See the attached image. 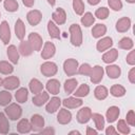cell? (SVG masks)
Masks as SVG:
<instances>
[{"instance_id":"1","label":"cell","mask_w":135,"mask_h":135,"mask_svg":"<svg viewBox=\"0 0 135 135\" xmlns=\"http://www.w3.org/2000/svg\"><path fill=\"white\" fill-rule=\"evenodd\" d=\"M71 32V42L75 46H79L82 42V35H81V30L78 24H72L70 27Z\"/></svg>"},{"instance_id":"2","label":"cell","mask_w":135,"mask_h":135,"mask_svg":"<svg viewBox=\"0 0 135 135\" xmlns=\"http://www.w3.org/2000/svg\"><path fill=\"white\" fill-rule=\"evenodd\" d=\"M5 113H6V115H7L12 120H16V119H18V118L21 116L22 111H21V108H20L18 104L12 103L9 107H7V108L5 109Z\"/></svg>"},{"instance_id":"3","label":"cell","mask_w":135,"mask_h":135,"mask_svg":"<svg viewBox=\"0 0 135 135\" xmlns=\"http://www.w3.org/2000/svg\"><path fill=\"white\" fill-rule=\"evenodd\" d=\"M0 39L3 41L4 44H7L11 39V31L6 21H3L0 25Z\"/></svg>"},{"instance_id":"4","label":"cell","mask_w":135,"mask_h":135,"mask_svg":"<svg viewBox=\"0 0 135 135\" xmlns=\"http://www.w3.org/2000/svg\"><path fill=\"white\" fill-rule=\"evenodd\" d=\"M28 42L31 43L33 50L35 51H40L42 46V39L37 33H31L28 36Z\"/></svg>"},{"instance_id":"5","label":"cell","mask_w":135,"mask_h":135,"mask_svg":"<svg viewBox=\"0 0 135 135\" xmlns=\"http://www.w3.org/2000/svg\"><path fill=\"white\" fill-rule=\"evenodd\" d=\"M41 73L44 76H53L57 73V65L54 62H45L41 65Z\"/></svg>"},{"instance_id":"6","label":"cell","mask_w":135,"mask_h":135,"mask_svg":"<svg viewBox=\"0 0 135 135\" xmlns=\"http://www.w3.org/2000/svg\"><path fill=\"white\" fill-rule=\"evenodd\" d=\"M77 66H78V62L75 59H68L63 64L64 72L70 76L74 75L77 72Z\"/></svg>"},{"instance_id":"7","label":"cell","mask_w":135,"mask_h":135,"mask_svg":"<svg viewBox=\"0 0 135 135\" xmlns=\"http://www.w3.org/2000/svg\"><path fill=\"white\" fill-rule=\"evenodd\" d=\"M20 84V81L17 77L15 76H9L7 78H5L3 81H2V85L7 89V90H15L16 88H18Z\"/></svg>"},{"instance_id":"8","label":"cell","mask_w":135,"mask_h":135,"mask_svg":"<svg viewBox=\"0 0 135 135\" xmlns=\"http://www.w3.org/2000/svg\"><path fill=\"white\" fill-rule=\"evenodd\" d=\"M31 121H32V128L36 132H39L43 128V126H44V119H43V117L40 116V115H38V114L33 115Z\"/></svg>"},{"instance_id":"9","label":"cell","mask_w":135,"mask_h":135,"mask_svg":"<svg viewBox=\"0 0 135 135\" xmlns=\"http://www.w3.org/2000/svg\"><path fill=\"white\" fill-rule=\"evenodd\" d=\"M102 75H103V70L101 66L96 65L92 69L91 72V81L94 83H98L101 79H102Z\"/></svg>"},{"instance_id":"10","label":"cell","mask_w":135,"mask_h":135,"mask_svg":"<svg viewBox=\"0 0 135 135\" xmlns=\"http://www.w3.org/2000/svg\"><path fill=\"white\" fill-rule=\"evenodd\" d=\"M47 100H49V94L46 92H42V91L38 94H35V96L33 97V103L37 107L44 104Z\"/></svg>"},{"instance_id":"11","label":"cell","mask_w":135,"mask_h":135,"mask_svg":"<svg viewBox=\"0 0 135 135\" xmlns=\"http://www.w3.org/2000/svg\"><path fill=\"white\" fill-rule=\"evenodd\" d=\"M91 117H92V112H91L90 108H83L79 111V113L77 115V120L80 123H84V122H88Z\"/></svg>"},{"instance_id":"12","label":"cell","mask_w":135,"mask_h":135,"mask_svg":"<svg viewBox=\"0 0 135 135\" xmlns=\"http://www.w3.org/2000/svg\"><path fill=\"white\" fill-rule=\"evenodd\" d=\"M27 21H28V23L31 24V25H37L39 22H40V20H41V13L39 12V11H31L28 14H27Z\"/></svg>"},{"instance_id":"13","label":"cell","mask_w":135,"mask_h":135,"mask_svg":"<svg viewBox=\"0 0 135 135\" xmlns=\"http://www.w3.org/2000/svg\"><path fill=\"white\" fill-rule=\"evenodd\" d=\"M55 45L52 43V42H46L44 44V47H43V51L41 53V57L43 59H49L51 58L54 54H55Z\"/></svg>"},{"instance_id":"14","label":"cell","mask_w":135,"mask_h":135,"mask_svg":"<svg viewBox=\"0 0 135 135\" xmlns=\"http://www.w3.org/2000/svg\"><path fill=\"white\" fill-rule=\"evenodd\" d=\"M130 25H131V20L127 17H123V18H121L120 20L117 21L116 30L120 33H123V32H127L130 28Z\"/></svg>"},{"instance_id":"15","label":"cell","mask_w":135,"mask_h":135,"mask_svg":"<svg viewBox=\"0 0 135 135\" xmlns=\"http://www.w3.org/2000/svg\"><path fill=\"white\" fill-rule=\"evenodd\" d=\"M15 33H16V36L18 39L22 40L25 36V25L23 23V21L21 19H18L16 21V24H15Z\"/></svg>"},{"instance_id":"16","label":"cell","mask_w":135,"mask_h":135,"mask_svg":"<svg viewBox=\"0 0 135 135\" xmlns=\"http://www.w3.org/2000/svg\"><path fill=\"white\" fill-rule=\"evenodd\" d=\"M53 19L58 23V24H63L65 22L66 16H65V12L63 8L58 7L54 13H53Z\"/></svg>"},{"instance_id":"17","label":"cell","mask_w":135,"mask_h":135,"mask_svg":"<svg viewBox=\"0 0 135 135\" xmlns=\"http://www.w3.org/2000/svg\"><path fill=\"white\" fill-rule=\"evenodd\" d=\"M60 103H61V100L58 97H53L50 100V102L46 104V108H45L46 112L47 113H54V112H56L58 110V108L60 107Z\"/></svg>"},{"instance_id":"18","label":"cell","mask_w":135,"mask_h":135,"mask_svg":"<svg viewBox=\"0 0 135 135\" xmlns=\"http://www.w3.org/2000/svg\"><path fill=\"white\" fill-rule=\"evenodd\" d=\"M46 89L47 91L51 93V94H58L59 93V90H60V83L58 80L56 79H51L46 82Z\"/></svg>"},{"instance_id":"19","label":"cell","mask_w":135,"mask_h":135,"mask_svg":"<svg viewBox=\"0 0 135 135\" xmlns=\"http://www.w3.org/2000/svg\"><path fill=\"white\" fill-rule=\"evenodd\" d=\"M57 118H58V122H60V123H62V124H65V123H69V122L71 121V119H72V114H71L68 110L62 109V110H60V112H59Z\"/></svg>"},{"instance_id":"20","label":"cell","mask_w":135,"mask_h":135,"mask_svg":"<svg viewBox=\"0 0 135 135\" xmlns=\"http://www.w3.org/2000/svg\"><path fill=\"white\" fill-rule=\"evenodd\" d=\"M112 44H113L112 38L105 37V38H103V39H101V40H99L97 42V50L99 52H103V51L108 50L110 46H112Z\"/></svg>"},{"instance_id":"21","label":"cell","mask_w":135,"mask_h":135,"mask_svg":"<svg viewBox=\"0 0 135 135\" xmlns=\"http://www.w3.org/2000/svg\"><path fill=\"white\" fill-rule=\"evenodd\" d=\"M47 31H49V35L52 38L57 39V38L60 37V31H59V28L57 27V25L53 21H49L47 22Z\"/></svg>"},{"instance_id":"22","label":"cell","mask_w":135,"mask_h":135,"mask_svg":"<svg viewBox=\"0 0 135 135\" xmlns=\"http://www.w3.org/2000/svg\"><path fill=\"white\" fill-rule=\"evenodd\" d=\"M7 56H8L9 60L13 63H18L19 54H18V51H17V49H16L15 45H9L7 47Z\"/></svg>"},{"instance_id":"23","label":"cell","mask_w":135,"mask_h":135,"mask_svg":"<svg viewBox=\"0 0 135 135\" xmlns=\"http://www.w3.org/2000/svg\"><path fill=\"white\" fill-rule=\"evenodd\" d=\"M19 51L23 56H28L33 53V47L28 41H21L19 45Z\"/></svg>"},{"instance_id":"24","label":"cell","mask_w":135,"mask_h":135,"mask_svg":"<svg viewBox=\"0 0 135 135\" xmlns=\"http://www.w3.org/2000/svg\"><path fill=\"white\" fill-rule=\"evenodd\" d=\"M117 56H118L117 50L112 49V50H110L109 52H107V53L103 55L102 60H103L105 63H111V62H113V61H115V60H116Z\"/></svg>"},{"instance_id":"25","label":"cell","mask_w":135,"mask_h":135,"mask_svg":"<svg viewBox=\"0 0 135 135\" xmlns=\"http://www.w3.org/2000/svg\"><path fill=\"white\" fill-rule=\"evenodd\" d=\"M119 116V109L117 107H111L109 108L108 112H107V118L109 122H113L117 119V117Z\"/></svg>"},{"instance_id":"26","label":"cell","mask_w":135,"mask_h":135,"mask_svg":"<svg viewBox=\"0 0 135 135\" xmlns=\"http://www.w3.org/2000/svg\"><path fill=\"white\" fill-rule=\"evenodd\" d=\"M107 32V27L104 24H96L92 30V35L95 38H99L102 35H104Z\"/></svg>"},{"instance_id":"27","label":"cell","mask_w":135,"mask_h":135,"mask_svg":"<svg viewBox=\"0 0 135 135\" xmlns=\"http://www.w3.org/2000/svg\"><path fill=\"white\" fill-rule=\"evenodd\" d=\"M30 89H31V91H32L33 94H38V93H40L42 91L43 85H42V83L38 79H35L34 78L30 82Z\"/></svg>"},{"instance_id":"28","label":"cell","mask_w":135,"mask_h":135,"mask_svg":"<svg viewBox=\"0 0 135 135\" xmlns=\"http://www.w3.org/2000/svg\"><path fill=\"white\" fill-rule=\"evenodd\" d=\"M63 104L68 108H77L80 107L82 104V100L78 99V98H74V97H70L63 100Z\"/></svg>"},{"instance_id":"29","label":"cell","mask_w":135,"mask_h":135,"mask_svg":"<svg viewBox=\"0 0 135 135\" xmlns=\"http://www.w3.org/2000/svg\"><path fill=\"white\" fill-rule=\"evenodd\" d=\"M27 94H28V93H27V90H26L25 88L19 89V90L16 92V94H15L16 100H17L18 102H20V103L25 102L26 99H27Z\"/></svg>"},{"instance_id":"30","label":"cell","mask_w":135,"mask_h":135,"mask_svg":"<svg viewBox=\"0 0 135 135\" xmlns=\"http://www.w3.org/2000/svg\"><path fill=\"white\" fill-rule=\"evenodd\" d=\"M9 130V124L8 121L3 113H0V133L6 134Z\"/></svg>"},{"instance_id":"31","label":"cell","mask_w":135,"mask_h":135,"mask_svg":"<svg viewBox=\"0 0 135 135\" xmlns=\"http://www.w3.org/2000/svg\"><path fill=\"white\" fill-rule=\"evenodd\" d=\"M107 73L110 78H118L120 75V69L117 65H109L107 66Z\"/></svg>"},{"instance_id":"32","label":"cell","mask_w":135,"mask_h":135,"mask_svg":"<svg viewBox=\"0 0 135 135\" xmlns=\"http://www.w3.org/2000/svg\"><path fill=\"white\" fill-rule=\"evenodd\" d=\"M32 129L31 123L28 122V120L26 119H22L19 123H18V131L20 133H28Z\"/></svg>"},{"instance_id":"33","label":"cell","mask_w":135,"mask_h":135,"mask_svg":"<svg viewBox=\"0 0 135 135\" xmlns=\"http://www.w3.org/2000/svg\"><path fill=\"white\" fill-rule=\"evenodd\" d=\"M108 96V90L102 86V85H98L96 89H95V97L99 100H102L104 99L105 97Z\"/></svg>"},{"instance_id":"34","label":"cell","mask_w":135,"mask_h":135,"mask_svg":"<svg viewBox=\"0 0 135 135\" xmlns=\"http://www.w3.org/2000/svg\"><path fill=\"white\" fill-rule=\"evenodd\" d=\"M124 93H126L124 88L119 85V84H115L111 88V94L115 97H121V96L124 95Z\"/></svg>"},{"instance_id":"35","label":"cell","mask_w":135,"mask_h":135,"mask_svg":"<svg viewBox=\"0 0 135 135\" xmlns=\"http://www.w3.org/2000/svg\"><path fill=\"white\" fill-rule=\"evenodd\" d=\"M77 86V80L76 79H68L65 82H64V90L66 93H72Z\"/></svg>"},{"instance_id":"36","label":"cell","mask_w":135,"mask_h":135,"mask_svg":"<svg viewBox=\"0 0 135 135\" xmlns=\"http://www.w3.org/2000/svg\"><path fill=\"white\" fill-rule=\"evenodd\" d=\"M12 101V95L6 91L0 92V105H6Z\"/></svg>"},{"instance_id":"37","label":"cell","mask_w":135,"mask_h":135,"mask_svg":"<svg viewBox=\"0 0 135 135\" xmlns=\"http://www.w3.org/2000/svg\"><path fill=\"white\" fill-rule=\"evenodd\" d=\"M4 7L8 12H16L18 9V3L16 0H5Z\"/></svg>"},{"instance_id":"38","label":"cell","mask_w":135,"mask_h":135,"mask_svg":"<svg viewBox=\"0 0 135 135\" xmlns=\"http://www.w3.org/2000/svg\"><path fill=\"white\" fill-rule=\"evenodd\" d=\"M14 71V68L12 64H9L6 61H1L0 62V73L2 74H11Z\"/></svg>"},{"instance_id":"39","label":"cell","mask_w":135,"mask_h":135,"mask_svg":"<svg viewBox=\"0 0 135 135\" xmlns=\"http://www.w3.org/2000/svg\"><path fill=\"white\" fill-rule=\"evenodd\" d=\"M94 17H93V15L91 14V13H85L84 14V16L81 18V23L84 25V26H91L93 23H94Z\"/></svg>"},{"instance_id":"40","label":"cell","mask_w":135,"mask_h":135,"mask_svg":"<svg viewBox=\"0 0 135 135\" xmlns=\"http://www.w3.org/2000/svg\"><path fill=\"white\" fill-rule=\"evenodd\" d=\"M73 7L76 14L81 15L84 11V4L82 2V0H73Z\"/></svg>"},{"instance_id":"41","label":"cell","mask_w":135,"mask_h":135,"mask_svg":"<svg viewBox=\"0 0 135 135\" xmlns=\"http://www.w3.org/2000/svg\"><path fill=\"white\" fill-rule=\"evenodd\" d=\"M92 117L95 121V124L97 127L98 130H102L103 129V126H104V120H103V117L100 115V114H92Z\"/></svg>"},{"instance_id":"42","label":"cell","mask_w":135,"mask_h":135,"mask_svg":"<svg viewBox=\"0 0 135 135\" xmlns=\"http://www.w3.org/2000/svg\"><path fill=\"white\" fill-rule=\"evenodd\" d=\"M119 46H120L121 49H124V50H130V49H132V46H133V41H132L130 38L124 37V38H122V39L119 41Z\"/></svg>"},{"instance_id":"43","label":"cell","mask_w":135,"mask_h":135,"mask_svg":"<svg viewBox=\"0 0 135 135\" xmlns=\"http://www.w3.org/2000/svg\"><path fill=\"white\" fill-rule=\"evenodd\" d=\"M89 91H90V89H89V86L86 85V84H82L74 94H75V96H78V97H83V96H86L88 94H89Z\"/></svg>"},{"instance_id":"44","label":"cell","mask_w":135,"mask_h":135,"mask_svg":"<svg viewBox=\"0 0 135 135\" xmlns=\"http://www.w3.org/2000/svg\"><path fill=\"white\" fill-rule=\"evenodd\" d=\"M95 15H96V17L99 18V19H105V18L108 17V15H109V9H108L107 7H99V8L96 11Z\"/></svg>"},{"instance_id":"45","label":"cell","mask_w":135,"mask_h":135,"mask_svg":"<svg viewBox=\"0 0 135 135\" xmlns=\"http://www.w3.org/2000/svg\"><path fill=\"white\" fill-rule=\"evenodd\" d=\"M109 5L114 11H120L122 7V3L120 0H109Z\"/></svg>"},{"instance_id":"46","label":"cell","mask_w":135,"mask_h":135,"mask_svg":"<svg viewBox=\"0 0 135 135\" xmlns=\"http://www.w3.org/2000/svg\"><path fill=\"white\" fill-rule=\"evenodd\" d=\"M91 72H92V68H91L89 64H86V63L82 64V65L80 66V69H79V73H80V74L91 75Z\"/></svg>"},{"instance_id":"47","label":"cell","mask_w":135,"mask_h":135,"mask_svg":"<svg viewBox=\"0 0 135 135\" xmlns=\"http://www.w3.org/2000/svg\"><path fill=\"white\" fill-rule=\"evenodd\" d=\"M117 127H118V130H119L121 133H123V134H127V133L130 132V129L127 127V124H126V122H124L123 120H119Z\"/></svg>"},{"instance_id":"48","label":"cell","mask_w":135,"mask_h":135,"mask_svg":"<svg viewBox=\"0 0 135 135\" xmlns=\"http://www.w3.org/2000/svg\"><path fill=\"white\" fill-rule=\"evenodd\" d=\"M127 121L131 124V126H134L135 124V119H134V112L133 111H130L128 114H127Z\"/></svg>"},{"instance_id":"49","label":"cell","mask_w":135,"mask_h":135,"mask_svg":"<svg viewBox=\"0 0 135 135\" xmlns=\"http://www.w3.org/2000/svg\"><path fill=\"white\" fill-rule=\"evenodd\" d=\"M127 61H128L129 64H132V65L135 63V60H134V51H132V52L129 54V56L127 57Z\"/></svg>"},{"instance_id":"50","label":"cell","mask_w":135,"mask_h":135,"mask_svg":"<svg viewBox=\"0 0 135 135\" xmlns=\"http://www.w3.org/2000/svg\"><path fill=\"white\" fill-rule=\"evenodd\" d=\"M134 73H135V69L133 68L131 71H130V74H129V79H130V81L132 82V83H134L135 82V78H134Z\"/></svg>"},{"instance_id":"51","label":"cell","mask_w":135,"mask_h":135,"mask_svg":"<svg viewBox=\"0 0 135 135\" xmlns=\"http://www.w3.org/2000/svg\"><path fill=\"white\" fill-rule=\"evenodd\" d=\"M22 1H23V4H24L25 6L31 7V6L34 4V1H35V0H22Z\"/></svg>"},{"instance_id":"52","label":"cell","mask_w":135,"mask_h":135,"mask_svg":"<svg viewBox=\"0 0 135 135\" xmlns=\"http://www.w3.org/2000/svg\"><path fill=\"white\" fill-rule=\"evenodd\" d=\"M105 133H107V135H110V134H116V131L113 129V127H109V128L107 129Z\"/></svg>"},{"instance_id":"53","label":"cell","mask_w":135,"mask_h":135,"mask_svg":"<svg viewBox=\"0 0 135 135\" xmlns=\"http://www.w3.org/2000/svg\"><path fill=\"white\" fill-rule=\"evenodd\" d=\"M41 133H42V134H54V133H55V131H54L53 129H51V128H47L46 130L41 131Z\"/></svg>"},{"instance_id":"54","label":"cell","mask_w":135,"mask_h":135,"mask_svg":"<svg viewBox=\"0 0 135 135\" xmlns=\"http://www.w3.org/2000/svg\"><path fill=\"white\" fill-rule=\"evenodd\" d=\"M86 134H93V135H96V134H97V132H96V131H94V130H92L91 128H88V132H86Z\"/></svg>"},{"instance_id":"55","label":"cell","mask_w":135,"mask_h":135,"mask_svg":"<svg viewBox=\"0 0 135 135\" xmlns=\"http://www.w3.org/2000/svg\"><path fill=\"white\" fill-rule=\"evenodd\" d=\"M99 1H100V0H88V2H89L91 5H95V4L99 3Z\"/></svg>"},{"instance_id":"56","label":"cell","mask_w":135,"mask_h":135,"mask_svg":"<svg viewBox=\"0 0 135 135\" xmlns=\"http://www.w3.org/2000/svg\"><path fill=\"white\" fill-rule=\"evenodd\" d=\"M47 2H49L51 5H54V4H55V2H56V0H47Z\"/></svg>"},{"instance_id":"57","label":"cell","mask_w":135,"mask_h":135,"mask_svg":"<svg viewBox=\"0 0 135 135\" xmlns=\"http://www.w3.org/2000/svg\"><path fill=\"white\" fill-rule=\"evenodd\" d=\"M70 134H80V133H79L78 131H73V132H71Z\"/></svg>"},{"instance_id":"58","label":"cell","mask_w":135,"mask_h":135,"mask_svg":"<svg viewBox=\"0 0 135 135\" xmlns=\"http://www.w3.org/2000/svg\"><path fill=\"white\" fill-rule=\"evenodd\" d=\"M128 2H130V3H134L135 2V0H127Z\"/></svg>"},{"instance_id":"59","label":"cell","mask_w":135,"mask_h":135,"mask_svg":"<svg viewBox=\"0 0 135 135\" xmlns=\"http://www.w3.org/2000/svg\"><path fill=\"white\" fill-rule=\"evenodd\" d=\"M1 83H2V80H1V78H0V85H1Z\"/></svg>"},{"instance_id":"60","label":"cell","mask_w":135,"mask_h":135,"mask_svg":"<svg viewBox=\"0 0 135 135\" xmlns=\"http://www.w3.org/2000/svg\"><path fill=\"white\" fill-rule=\"evenodd\" d=\"M1 1H2V0H0V2H1Z\"/></svg>"}]
</instances>
